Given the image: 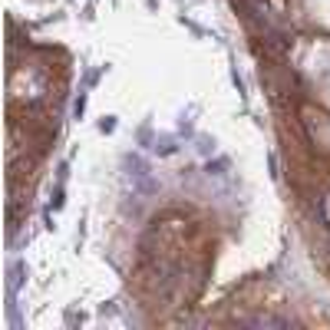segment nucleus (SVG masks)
I'll return each instance as SVG.
<instances>
[{
  "instance_id": "f257e3e1",
  "label": "nucleus",
  "mask_w": 330,
  "mask_h": 330,
  "mask_svg": "<svg viewBox=\"0 0 330 330\" xmlns=\"http://www.w3.org/2000/svg\"><path fill=\"white\" fill-rule=\"evenodd\" d=\"M99 129H102V132H112V129H116V122H112V119H102Z\"/></svg>"
}]
</instances>
